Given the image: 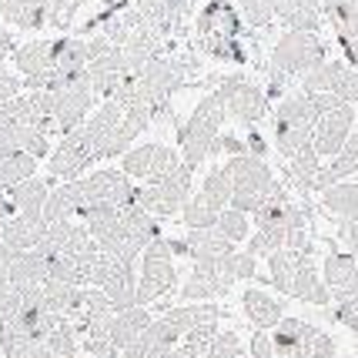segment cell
<instances>
[{
    "label": "cell",
    "instance_id": "obj_33",
    "mask_svg": "<svg viewBox=\"0 0 358 358\" xmlns=\"http://www.w3.org/2000/svg\"><path fill=\"white\" fill-rule=\"evenodd\" d=\"M251 231V215H245V211H234V208H224L218 215V221H215V234L218 238H224V241H231V245H238V241H245Z\"/></svg>",
    "mask_w": 358,
    "mask_h": 358
},
{
    "label": "cell",
    "instance_id": "obj_7",
    "mask_svg": "<svg viewBox=\"0 0 358 358\" xmlns=\"http://www.w3.org/2000/svg\"><path fill=\"white\" fill-rule=\"evenodd\" d=\"M198 47L215 61L241 64V17L228 0H211L198 14Z\"/></svg>",
    "mask_w": 358,
    "mask_h": 358
},
{
    "label": "cell",
    "instance_id": "obj_45",
    "mask_svg": "<svg viewBox=\"0 0 358 358\" xmlns=\"http://www.w3.org/2000/svg\"><path fill=\"white\" fill-rule=\"evenodd\" d=\"M342 50H345V57H348V64L358 71V37H355V41H345Z\"/></svg>",
    "mask_w": 358,
    "mask_h": 358
},
{
    "label": "cell",
    "instance_id": "obj_15",
    "mask_svg": "<svg viewBox=\"0 0 358 358\" xmlns=\"http://www.w3.org/2000/svg\"><path fill=\"white\" fill-rule=\"evenodd\" d=\"M301 94H331L342 104L358 101V71L345 61H322L301 78Z\"/></svg>",
    "mask_w": 358,
    "mask_h": 358
},
{
    "label": "cell",
    "instance_id": "obj_6",
    "mask_svg": "<svg viewBox=\"0 0 358 358\" xmlns=\"http://www.w3.org/2000/svg\"><path fill=\"white\" fill-rule=\"evenodd\" d=\"M322 61H325V44L318 41V34L285 31L278 37L275 50H271V61H268V91L265 94H278L288 80L305 78Z\"/></svg>",
    "mask_w": 358,
    "mask_h": 358
},
{
    "label": "cell",
    "instance_id": "obj_32",
    "mask_svg": "<svg viewBox=\"0 0 358 358\" xmlns=\"http://www.w3.org/2000/svg\"><path fill=\"white\" fill-rule=\"evenodd\" d=\"M218 215H221L218 208H211L201 194L187 198L185 208H181V221H185L187 231H211V228H215V221H218Z\"/></svg>",
    "mask_w": 358,
    "mask_h": 358
},
{
    "label": "cell",
    "instance_id": "obj_27",
    "mask_svg": "<svg viewBox=\"0 0 358 358\" xmlns=\"http://www.w3.org/2000/svg\"><path fill=\"white\" fill-rule=\"evenodd\" d=\"M318 171H322V157L315 155V148H305L298 151L295 157H288V185L295 187L298 194H315V181H318Z\"/></svg>",
    "mask_w": 358,
    "mask_h": 358
},
{
    "label": "cell",
    "instance_id": "obj_18",
    "mask_svg": "<svg viewBox=\"0 0 358 358\" xmlns=\"http://www.w3.org/2000/svg\"><path fill=\"white\" fill-rule=\"evenodd\" d=\"M322 281H325L331 301L355 295L358 292V258L352 251H331L322 265Z\"/></svg>",
    "mask_w": 358,
    "mask_h": 358
},
{
    "label": "cell",
    "instance_id": "obj_36",
    "mask_svg": "<svg viewBox=\"0 0 358 358\" xmlns=\"http://www.w3.org/2000/svg\"><path fill=\"white\" fill-rule=\"evenodd\" d=\"M198 358H241V338H238V331H218Z\"/></svg>",
    "mask_w": 358,
    "mask_h": 358
},
{
    "label": "cell",
    "instance_id": "obj_44",
    "mask_svg": "<svg viewBox=\"0 0 358 358\" xmlns=\"http://www.w3.org/2000/svg\"><path fill=\"white\" fill-rule=\"evenodd\" d=\"M14 215V201L7 194V187H0V218H10Z\"/></svg>",
    "mask_w": 358,
    "mask_h": 358
},
{
    "label": "cell",
    "instance_id": "obj_1",
    "mask_svg": "<svg viewBox=\"0 0 358 358\" xmlns=\"http://www.w3.org/2000/svg\"><path fill=\"white\" fill-rule=\"evenodd\" d=\"M124 121V110L114 101H104L101 108H94L87 114V121L78 124L71 134H64V141L54 148V155L47 157V174L50 181H74L80 171H87L91 164H101V151L108 138L114 134V127Z\"/></svg>",
    "mask_w": 358,
    "mask_h": 358
},
{
    "label": "cell",
    "instance_id": "obj_19",
    "mask_svg": "<svg viewBox=\"0 0 358 358\" xmlns=\"http://www.w3.org/2000/svg\"><path fill=\"white\" fill-rule=\"evenodd\" d=\"M275 17L288 31L318 34V27H322V0H275Z\"/></svg>",
    "mask_w": 358,
    "mask_h": 358
},
{
    "label": "cell",
    "instance_id": "obj_12",
    "mask_svg": "<svg viewBox=\"0 0 358 358\" xmlns=\"http://www.w3.org/2000/svg\"><path fill=\"white\" fill-rule=\"evenodd\" d=\"M187 198H191V168L187 164H178L171 174H164V178L138 187V204L148 215H155V218L178 215Z\"/></svg>",
    "mask_w": 358,
    "mask_h": 358
},
{
    "label": "cell",
    "instance_id": "obj_4",
    "mask_svg": "<svg viewBox=\"0 0 358 358\" xmlns=\"http://www.w3.org/2000/svg\"><path fill=\"white\" fill-rule=\"evenodd\" d=\"M44 104L47 117L54 121V131H64L71 134L78 124L87 121V114L97 108V94L91 87V78L87 71H67V74H57L50 78L44 91H34Z\"/></svg>",
    "mask_w": 358,
    "mask_h": 358
},
{
    "label": "cell",
    "instance_id": "obj_14",
    "mask_svg": "<svg viewBox=\"0 0 358 358\" xmlns=\"http://www.w3.org/2000/svg\"><path fill=\"white\" fill-rule=\"evenodd\" d=\"M221 97V104H224V110H228V117H234V121H241V124L255 127L262 117H265L268 110V94L262 91V87H255L251 80L238 78V74H231V78H221L218 91H215Z\"/></svg>",
    "mask_w": 358,
    "mask_h": 358
},
{
    "label": "cell",
    "instance_id": "obj_22",
    "mask_svg": "<svg viewBox=\"0 0 358 358\" xmlns=\"http://www.w3.org/2000/svg\"><path fill=\"white\" fill-rule=\"evenodd\" d=\"M0 20L20 31H44L47 0H0Z\"/></svg>",
    "mask_w": 358,
    "mask_h": 358
},
{
    "label": "cell",
    "instance_id": "obj_29",
    "mask_svg": "<svg viewBox=\"0 0 358 358\" xmlns=\"http://www.w3.org/2000/svg\"><path fill=\"white\" fill-rule=\"evenodd\" d=\"M322 204L331 211L338 221H355L358 218V181H342L322 191Z\"/></svg>",
    "mask_w": 358,
    "mask_h": 358
},
{
    "label": "cell",
    "instance_id": "obj_31",
    "mask_svg": "<svg viewBox=\"0 0 358 358\" xmlns=\"http://www.w3.org/2000/svg\"><path fill=\"white\" fill-rule=\"evenodd\" d=\"M201 198L211 204V208H218V211H224V208L231 204V178H228V168H224V164L204 174Z\"/></svg>",
    "mask_w": 358,
    "mask_h": 358
},
{
    "label": "cell",
    "instance_id": "obj_35",
    "mask_svg": "<svg viewBox=\"0 0 358 358\" xmlns=\"http://www.w3.org/2000/svg\"><path fill=\"white\" fill-rule=\"evenodd\" d=\"M238 7H241V20L255 31L275 20V0H238Z\"/></svg>",
    "mask_w": 358,
    "mask_h": 358
},
{
    "label": "cell",
    "instance_id": "obj_40",
    "mask_svg": "<svg viewBox=\"0 0 358 358\" xmlns=\"http://www.w3.org/2000/svg\"><path fill=\"white\" fill-rule=\"evenodd\" d=\"M338 238H342V245L352 255L358 258V218L355 221H342V228H338Z\"/></svg>",
    "mask_w": 358,
    "mask_h": 358
},
{
    "label": "cell",
    "instance_id": "obj_21",
    "mask_svg": "<svg viewBox=\"0 0 358 358\" xmlns=\"http://www.w3.org/2000/svg\"><path fill=\"white\" fill-rule=\"evenodd\" d=\"M47 224L44 218H31V215H10L3 221V248L7 251H34L44 238Z\"/></svg>",
    "mask_w": 358,
    "mask_h": 358
},
{
    "label": "cell",
    "instance_id": "obj_16",
    "mask_svg": "<svg viewBox=\"0 0 358 358\" xmlns=\"http://www.w3.org/2000/svg\"><path fill=\"white\" fill-rule=\"evenodd\" d=\"M181 164V155L168 144H141L134 151L121 155V171L131 181H157L164 174H171Z\"/></svg>",
    "mask_w": 358,
    "mask_h": 358
},
{
    "label": "cell",
    "instance_id": "obj_24",
    "mask_svg": "<svg viewBox=\"0 0 358 358\" xmlns=\"http://www.w3.org/2000/svg\"><path fill=\"white\" fill-rule=\"evenodd\" d=\"M228 292H231V281H224L215 268L194 265V271L187 275L185 288H181V298H187V301H211V298H221Z\"/></svg>",
    "mask_w": 358,
    "mask_h": 358
},
{
    "label": "cell",
    "instance_id": "obj_5",
    "mask_svg": "<svg viewBox=\"0 0 358 358\" xmlns=\"http://www.w3.org/2000/svg\"><path fill=\"white\" fill-rule=\"evenodd\" d=\"M268 271H271V285L278 288L281 295L301 298V301L318 305V308L331 305L325 281L318 278V268L312 262V251H288V248L275 251L268 258Z\"/></svg>",
    "mask_w": 358,
    "mask_h": 358
},
{
    "label": "cell",
    "instance_id": "obj_39",
    "mask_svg": "<svg viewBox=\"0 0 358 358\" xmlns=\"http://www.w3.org/2000/svg\"><path fill=\"white\" fill-rule=\"evenodd\" d=\"M251 358H275V348H271V335L268 331H255V338H251Z\"/></svg>",
    "mask_w": 358,
    "mask_h": 358
},
{
    "label": "cell",
    "instance_id": "obj_10",
    "mask_svg": "<svg viewBox=\"0 0 358 358\" xmlns=\"http://www.w3.org/2000/svg\"><path fill=\"white\" fill-rule=\"evenodd\" d=\"M275 358H335V338L301 318H281L271 331Z\"/></svg>",
    "mask_w": 358,
    "mask_h": 358
},
{
    "label": "cell",
    "instance_id": "obj_11",
    "mask_svg": "<svg viewBox=\"0 0 358 358\" xmlns=\"http://www.w3.org/2000/svg\"><path fill=\"white\" fill-rule=\"evenodd\" d=\"M178 271L171 262V245L168 238H155L151 245L141 251V275H138V305H151L157 298H164L174 288Z\"/></svg>",
    "mask_w": 358,
    "mask_h": 358
},
{
    "label": "cell",
    "instance_id": "obj_9",
    "mask_svg": "<svg viewBox=\"0 0 358 358\" xmlns=\"http://www.w3.org/2000/svg\"><path fill=\"white\" fill-rule=\"evenodd\" d=\"M228 121V110L221 104L218 94H208L201 104L194 108V114L187 117V124L181 127V155L185 164L194 171L211 157V144L221 134V124Z\"/></svg>",
    "mask_w": 358,
    "mask_h": 358
},
{
    "label": "cell",
    "instance_id": "obj_30",
    "mask_svg": "<svg viewBox=\"0 0 358 358\" xmlns=\"http://www.w3.org/2000/svg\"><path fill=\"white\" fill-rule=\"evenodd\" d=\"M37 161L24 151H0V187H14L20 181L34 178Z\"/></svg>",
    "mask_w": 358,
    "mask_h": 358
},
{
    "label": "cell",
    "instance_id": "obj_2",
    "mask_svg": "<svg viewBox=\"0 0 358 358\" xmlns=\"http://www.w3.org/2000/svg\"><path fill=\"white\" fill-rule=\"evenodd\" d=\"M342 104L331 94H288L275 108V144H278L281 157H295L298 151L312 148V131L318 117H325L328 110Z\"/></svg>",
    "mask_w": 358,
    "mask_h": 358
},
{
    "label": "cell",
    "instance_id": "obj_25",
    "mask_svg": "<svg viewBox=\"0 0 358 358\" xmlns=\"http://www.w3.org/2000/svg\"><path fill=\"white\" fill-rule=\"evenodd\" d=\"M7 194H10V201H14V215H31V218H41L47 194H50V181L34 174V178H27V181L7 187Z\"/></svg>",
    "mask_w": 358,
    "mask_h": 358
},
{
    "label": "cell",
    "instance_id": "obj_26",
    "mask_svg": "<svg viewBox=\"0 0 358 358\" xmlns=\"http://www.w3.org/2000/svg\"><path fill=\"white\" fill-rule=\"evenodd\" d=\"M241 305H245V315L251 318V325L262 328V331H271V328L285 318V315H281V301L271 298L268 292H262V288H248V292L241 295Z\"/></svg>",
    "mask_w": 358,
    "mask_h": 358
},
{
    "label": "cell",
    "instance_id": "obj_17",
    "mask_svg": "<svg viewBox=\"0 0 358 358\" xmlns=\"http://www.w3.org/2000/svg\"><path fill=\"white\" fill-rule=\"evenodd\" d=\"M355 108L352 104H338L335 110H328L325 117H318V124L312 131V148L318 157H338L345 151V141L352 138L355 127Z\"/></svg>",
    "mask_w": 358,
    "mask_h": 358
},
{
    "label": "cell",
    "instance_id": "obj_38",
    "mask_svg": "<svg viewBox=\"0 0 358 358\" xmlns=\"http://www.w3.org/2000/svg\"><path fill=\"white\" fill-rule=\"evenodd\" d=\"M17 94H24V80L17 74H10V71H0V104L17 97Z\"/></svg>",
    "mask_w": 358,
    "mask_h": 358
},
{
    "label": "cell",
    "instance_id": "obj_47",
    "mask_svg": "<svg viewBox=\"0 0 358 358\" xmlns=\"http://www.w3.org/2000/svg\"><path fill=\"white\" fill-rule=\"evenodd\" d=\"M3 221H7V218H0V255L7 251V248H3Z\"/></svg>",
    "mask_w": 358,
    "mask_h": 358
},
{
    "label": "cell",
    "instance_id": "obj_41",
    "mask_svg": "<svg viewBox=\"0 0 358 358\" xmlns=\"http://www.w3.org/2000/svg\"><path fill=\"white\" fill-rule=\"evenodd\" d=\"M245 151H248V155H255V157H265V151H268L265 138H262V134H258L255 127H251L248 138H245Z\"/></svg>",
    "mask_w": 358,
    "mask_h": 358
},
{
    "label": "cell",
    "instance_id": "obj_28",
    "mask_svg": "<svg viewBox=\"0 0 358 358\" xmlns=\"http://www.w3.org/2000/svg\"><path fill=\"white\" fill-rule=\"evenodd\" d=\"M322 14L338 34V44L358 37V0H322Z\"/></svg>",
    "mask_w": 358,
    "mask_h": 358
},
{
    "label": "cell",
    "instance_id": "obj_8",
    "mask_svg": "<svg viewBox=\"0 0 358 358\" xmlns=\"http://www.w3.org/2000/svg\"><path fill=\"white\" fill-rule=\"evenodd\" d=\"M224 168H228V178H231V204L228 208L245 211V215H255L262 208V201L281 185V181H275V174H271L265 157L238 155V157H228Z\"/></svg>",
    "mask_w": 358,
    "mask_h": 358
},
{
    "label": "cell",
    "instance_id": "obj_20",
    "mask_svg": "<svg viewBox=\"0 0 358 358\" xmlns=\"http://www.w3.org/2000/svg\"><path fill=\"white\" fill-rule=\"evenodd\" d=\"M151 322H155L151 312H148V308H141V305L124 308V312H114V318H110V345L124 355L127 348L144 335V328L151 325Z\"/></svg>",
    "mask_w": 358,
    "mask_h": 358
},
{
    "label": "cell",
    "instance_id": "obj_37",
    "mask_svg": "<svg viewBox=\"0 0 358 358\" xmlns=\"http://www.w3.org/2000/svg\"><path fill=\"white\" fill-rule=\"evenodd\" d=\"M215 155H228V157H238V155H248L245 151V141L238 138V134H218L215 144H211V157Z\"/></svg>",
    "mask_w": 358,
    "mask_h": 358
},
{
    "label": "cell",
    "instance_id": "obj_46",
    "mask_svg": "<svg viewBox=\"0 0 358 358\" xmlns=\"http://www.w3.org/2000/svg\"><path fill=\"white\" fill-rule=\"evenodd\" d=\"M342 155H348L358 164V131H352V138L345 141V151H342Z\"/></svg>",
    "mask_w": 358,
    "mask_h": 358
},
{
    "label": "cell",
    "instance_id": "obj_3",
    "mask_svg": "<svg viewBox=\"0 0 358 358\" xmlns=\"http://www.w3.org/2000/svg\"><path fill=\"white\" fill-rule=\"evenodd\" d=\"M57 322L61 318H54L44 305V288L41 285L37 288H24L17 308L0 322V352L7 358H17L27 348H37Z\"/></svg>",
    "mask_w": 358,
    "mask_h": 358
},
{
    "label": "cell",
    "instance_id": "obj_23",
    "mask_svg": "<svg viewBox=\"0 0 358 358\" xmlns=\"http://www.w3.org/2000/svg\"><path fill=\"white\" fill-rule=\"evenodd\" d=\"M161 318H164L178 335H187V331H194V328L218 325L221 308L218 305H174V308H168Z\"/></svg>",
    "mask_w": 358,
    "mask_h": 358
},
{
    "label": "cell",
    "instance_id": "obj_43",
    "mask_svg": "<svg viewBox=\"0 0 358 358\" xmlns=\"http://www.w3.org/2000/svg\"><path fill=\"white\" fill-rule=\"evenodd\" d=\"M17 358H67V355H54V352H47L44 345H37V348H27V352H20ZM78 358V355H74Z\"/></svg>",
    "mask_w": 358,
    "mask_h": 358
},
{
    "label": "cell",
    "instance_id": "obj_34",
    "mask_svg": "<svg viewBox=\"0 0 358 358\" xmlns=\"http://www.w3.org/2000/svg\"><path fill=\"white\" fill-rule=\"evenodd\" d=\"M255 271H258V258L255 255H248V251H238L234 248L231 255H228V262L221 265V275L231 281H245V278H255Z\"/></svg>",
    "mask_w": 358,
    "mask_h": 358
},
{
    "label": "cell",
    "instance_id": "obj_13",
    "mask_svg": "<svg viewBox=\"0 0 358 358\" xmlns=\"http://www.w3.org/2000/svg\"><path fill=\"white\" fill-rule=\"evenodd\" d=\"M91 288L108 295V301L114 305V312H124V308H134V305H138V275H134V265L114 262L108 255L97 258L94 275H91Z\"/></svg>",
    "mask_w": 358,
    "mask_h": 358
},
{
    "label": "cell",
    "instance_id": "obj_42",
    "mask_svg": "<svg viewBox=\"0 0 358 358\" xmlns=\"http://www.w3.org/2000/svg\"><path fill=\"white\" fill-rule=\"evenodd\" d=\"M331 318H335V322H342V325L348 328V331H355V338H358V318H355V315H348L345 308L331 305Z\"/></svg>",
    "mask_w": 358,
    "mask_h": 358
}]
</instances>
